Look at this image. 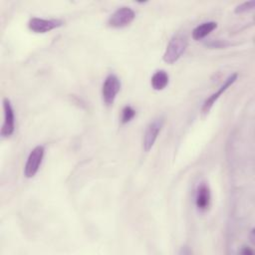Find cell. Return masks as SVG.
Here are the masks:
<instances>
[{
	"mask_svg": "<svg viewBox=\"0 0 255 255\" xmlns=\"http://www.w3.org/2000/svg\"><path fill=\"white\" fill-rule=\"evenodd\" d=\"M135 18V12L127 6L118 8L108 19V25L112 28H124L129 25Z\"/></svg>",
	"mask_w": 255,
	"mask_h": 255,
	"instance_id": "cell-3",
	"label": "cell"
},
{
	"mask_svg": "<svg viewBox=\"0 0 255 255\" xmlns=\"http://www.w3.org/2000/svg\"><path fill=\"white\" fill-rule=\"evenodd\" d=\"M254 5H255V1L254 0H251V1H247V2H244L238 6H236L235 8V13L236 14H241V13H244V12H247V11H250L254 8Z\"/></svg>",
	"mask_w": 255,
	"mask_h": 255,
	"instance_id": "cell-13",
	"label": "cell"
},
{
	"mask_svg": "<svg viewBox=\"0 0 255 255\" xmlns=\"http://www.w3.org/2000/svg\"><path fill=\"white\" fill-rule=\"evenodd\" d=\"M195 204L198 210L205 211L210 204V189L206 183L198 185L195 195Z\"/></svg>",
	"mask_w": 255,
	"mask_h": 255,
	"instance_id": "cell-9",
	"label": "cell"
},
{
	"mask_svg": "<svg viewBox=\"0 0 255 255\" xmlns=\"http://www.w3.org/2000/svg\"><path fill=\"white\" fill-rule=\"evenodd\" d=\"M164 124L163 118H156L151 121L145 128L143 138H142V148L144 151H149L153 146L158 133L160 132Z\"/></svg>",
	"mask_w": 255,
	"mask_h": 255,
	"instance_id": "cell-5",
	"label": "cell"
},
{
	"mask_svg": "<svg viewBox=\"0 0 255 255\" xmlns=\"http://www.w3.org/2000/svg\"><path fill=\"white\" fill-rule=\"evenodd\" d=\"M217 28V23L214 21H208L201 23L200 25L196 26L192 31V38L195 41L201 40L205 38L207 35H209L213 30Z\"/></svg>",
	"mask_w": 255,
	"mask_h": 255,
	"instance_id": "cell-10",
	"label": "cell"
},
{
	"mask_svg": "<svg viewBox=\"0 0 255 255\" xmlns=\"http://www.w3.org/2000/svg\"><path fill=\"white\" fill-rule=\"evenodd\" d=\"M237 77H238V75H237L236 73L230 75V76L225 80V82L221 85V87L216 91V93H213L210 97H208V98L204 101V103H203V105H202V108H201V113H202L203 115H206V114L209 113V111L211 110V108L213 107V105L216 103V101L220 98V96H221L229 87H231V86L235 83V81L237 80Z\"/></svg>",
	"mask_w": 255,
	"mask_h": 255,
	"instance_id": "cell-8",
	"label": "cell"
},
{
	"mask_svg": "<svg viewBox=\"0 0 255 255\" xmlns=\"http://www.w3.org/2000/svg\"><path fill=\"white\" fill-rule=\"evenodd\" d=\"M135 116V110L130 106H126L122 111V117L121 122L122 124H128L129 123Z\"/></svg>",
	"mask_w": 255,
	"mask_h": 255,
	"instance_id": "cell-12",
	"label": "cell"
},
{
	"mask_svg": "<svg viewBox=\"0 0 255 255\" xmlns=\"http://www.w3.org/2000/svg\"><path fill=\"white\" fill-rule=\"evenodd\" d=\"M240 253L243 255H247V254H253V251L249 247H243L242 250L240 251Z\"/></svg>",
	"mask_w": 255,
	"mask_h": 255,
	"instance_id": "cell-15",
	"label": "cell"
},
{
	"mask_svg": "<svg viewBox=\"0 0 255 255\" xmlns=\"http://www.w3.org/2000/svg\"><path fill=\"white\" fill-rule=\"evenodd\" d=\"M188 45L187 37L182 33L175 34L168 42L163 54V61L167 64H174L185 52Z\"/></svg>",
	"mask_w": 255,
	"mask_h": 255,
	"instance_id": "cell-1",
	"label": "cell"
},
{
	"mask_svg": "<svg viewBox=\"0 0 255 255\" xmlns=\"http://www.w3.org/2000/svg\"><path fill=\"white\" fill-rule=\"evenodd\" d=\"M168 82H169V76L164 70L156 71L150 79V85L152 89L155 91L163 90L168 85Z\"/></svg>",
	"mask_w": 255,
	"mask_h": 255,
	"instance_id": "cell-11",
	"label": "cell"
},
{
	"mask_svg": "<svg viewBox=\"0 0 255 255\" xmlns=\"http://www.w3.org/2000/svg\"><path fill=\"white\" fill-rule=\"evenodd\" d=\"M45 154V147L43 145L35 146L29 153L24 167V175L27 178H32L38 172Z\"/></svg>",
	"mask_w": 255,
	"mask_h": 255,
	"instance_id": "cell-2",
	"label": "cell"
},
{
	"mask_svg": "<svg viewBox=\"0 0 255 255\" xmlns=\"http://www.w3.org/2000/svg\"><path fill=\"white\" fill-rule=\"evenodd\" d=\"M63 21L59 19H43L38 17H33L29 20L28 27L34 33H47L51 30L59 28L63 25Z\"/></svg>",
	"mask_w": 255,
	"mask_h": 255,
	"instance_id": "cell-6",
	"label": "cell"
},
{
	"mask_svg": "<svg viewBox=\"0 0 255 255\" xmlns=\"http://www.w3.org/2000/svg\"><path fill=\"white\" fill-rule=\"evenodd\" d=\"M3 111H4V122L1 128V135L3 137H8L12 135L15 129V115L14 110L10 101L5 98L3 100Z\"/></svg>",
	"mask_w": 255,
	"mask_h": 255,
	"instance_id": "cell-7",
	"label": "cell"
},
{
	"mask_svg": "<svg viewBox=\"0 0 255 255\" xmlns=\"http://www.w3.org/2000/svg\"><path fill=\"white\" fill-rule=\"evenodd\" d=\"M229 44L227 42H222L220 40H216V41H210L208 43H206V46L210 47V48H225L227 47Z\"/></svg>",
	"mask_w": 255,
	"mask_h": 255,
	"instance_id": "cell-14",
	"label": "cell"
},
{
	"mask_svg": "<svg viewBox=\"0 0 255 255\" xmlns=\"http://www.w3.org/2000/svg\"><path fill=\"white\" fill-rule=\"evenodd\" d=\"M121 90V81L115 74H110L105 79L102 87V98L107 106L114 104Z\"/></svg>",
	"mask_w": 255,
	"mask_h": 255,
	"instance_id": "cell-4",
	"label": "cell"
}]
</instances>
